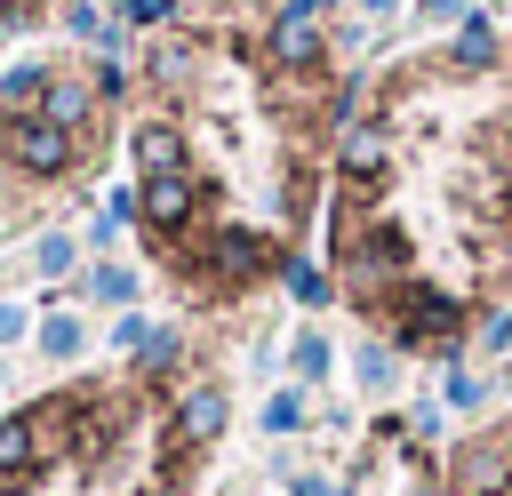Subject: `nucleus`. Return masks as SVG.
Segmentation results:
<instances>
[{"instance_id": "13", "label": "nucleus", "mask_w": 512, "mask_h": 496, "mask_svg": "<svg viewBox=\"0 0 512 496\" xmlns=\"http://www.w3.org/2000/svg\"><path fill=\"white\" fill-rule=\"evenodd\" d=\"M40 352H48V360H72V352H80V320H72V312L40 320Z\"/></svg>"}, {"instance_id": "7", "label": "nucleus", "mask_w": 512, "mask_h": 496, "mask_svg": "<svg viewBox=\"0 0 512 496\" xmlns=\"http://www.w3.org/2000/svg\"><path fill=\"white\" fill-rule=\"evenodd\" d=\"M384 160H392V136H384L376 120H352V128L336 136V168H344V176H376Z\"/></svg>"}, {"instance_id": "2", "label": "nucleus", "mask_w": 512, "mask_h": 496, "mask_svg": "<svg viewBox=\"0 0 512 496\" xmlns=\"http://www.w3.org/2000/svg\"><path fill=\"white\" fill-rule=\"evenodd\" d=\"M448 496H512V424L480 432L448 456Z\"/></svg>"}, {"instance_id": "18", "label": "nucleus", "mask_w": 512, "mask_h": 496, "mask_svg": "<svg viewBox=\"0 0 512 496\" xmlns=\"http://www.w3.org/2000/svg\"><path fill=\"white\" fill-rule=\"evenodd\" d=\"M152 72H160V80H184V72H192V48H184V40L152 48Z\"/></svg>"}, {"instance_id": "20", "label": "nucleus", "mask_w": 512, "mask_h": 496, "mask_svg": "<svg viewBox=\"0 0 512 496\" xmlns=\"http://www.w3.org/2000/svg\"><path fill=\"white\" fill-rule=\"evenodd\" d=\"M480 400H488V384L464 376V368H448V408H480Z\"/></svg>"}, {"instance_id": "4", "label": "nucleus", "mask_w": 512, "mask_h": 496, "mask_svg": "<svg viewBox=\"0 0 512 496\" xmlns=\"http://www.w3.org/2000/svg\"><path fill=\"white\" fill-rule=\"evenodd\" d=\"M192 208H200V184H192L184 168L144 176V192H136V216H144L152 232H184V224H192Z\"/></svg>"}, {"instance_id": "6", "label": "nucleus", "mask_w": 512, "mask_h": 496, "mask_svg": "<svg viewBox=\"0 0 512 496\" xmlns=\"http://www.w3.org/2000/svg\"><path fill=\"white\" fill-rule=\"evenodd\" d=\"M200 264H208L216 280H256V272H272V248H264L256 232H208V240H200Z\"/></svg>"}, {"instance_id": "25", "label": "nucleus", "mask_w": 512, "mask_h": 496, "mask_svg": "<svg viewBox=\"0 0 512 496\" xmlns=\"http://www.w3.org/2000/svg\"><path fill=\"white\" fill-rule=\"evenodd\" d=\"M464 8H472V0H424V16H440V24H448V16H464Z\"/></svg>"}, {"instance_id": "15", "label": "nucleus", "mask_w": 512, "mask_h": 496, "mask_svg": "<svg viewBox=\"0 0 512 496\" xmlns=\"http://www.w3.org/2000/svg\"><path fill=\"white\" fill-rule=\"evenodd\" d=\"M88 288H96L104 304H128V296H136V280H128L120 264H96V280H88Z\"/></svg>"}, {"instance_id": "16", "label": "nucleus", "mask_w": 512, "mask_h": 496, "mask_svg": "<svg viewBox=\"0 0 512 496\" xmlns=\"http://www.w3.org/2000/svg\"><path fill=\"white\" fill-rule=\"evenodd\" d=\"M296 376H328V336H296Z\"/></svg>"}, {"instance_id": "19", "label": "nucleus", "mask_w": 512, "mask_h": 496, "mask_svg": "<svg viewBox=\"0 0 512 496\" xmlns=\"http://www.w3.org/2000/svg\"><path fill=\"white\" fill-rule=\"evenodd\" d=\"M40 88H48V72H40V64H16V72H8V104H24V96L40 104Z\"/></svg>"}, {"instance_id": "14", "label": "nucleus", "mask_w": 512, "mask_h": 496, "mask_svg": "<svg viewBox=\"0 0 512 496\" xmlns=\"http://www.w3.org/2000/svg\"><path fill=\"white\" fill-rule=\"evenodd\" d=\"M32 264H40V272H72V240H64V232H40Z\"/></svg>"}, {"instance_id": "10", "label": "nucleus", "mask_w": 512, "mask_h": 496, "mask_svg": "<svg viewBox=\"0 0 512 496\" xmlns=\"http://www.w3.org/2000/svg\"><path fill=\"white\" fill-rule=\"evenodd\" d=\"M136 160H144V176H168V168H184V136L168 120H152V128H136Z\"/></svg>"}, {"instance_id": "11", "label": "nucleus", "mask_w": 512, "mask_h": 496, "mask_svg": "<svg viewBox=\"0 0 512 496\" xmlns=\"http://www.w3.org/2000/svg\"><path fill=\"white\" fill-rule=\"evenodd\" d=\"M352 368H360V384H368V392H392L400 352H392V344H360V360H352Z\"/></svg>"}, {"instance_id": "24", "label": "nucleus", "mask_w": 512, "mask_h": 496, "mask_svg": "<svg viewBox=\"0 0 512 496\" xmlns=\"http://www.w3.org/2000/svg\"><path fill=\"white\" fill-rule=\"evenodd\" d=\"M120 16H128V24H152V16H160V0H120Z\"/></svg>"}, {"instance_id": "12", "label": "nucleus", "mask_w": 512, "mask_h": 496, "mask_svg": "<svg viewBox=\"0 0 512 496\" xmlns=\"http://www.w3.org/2000/svg\"><path fill=\"white\" fill-rule=\"evenodd\" d=\"M456 64H464V72H488V64H496V40H488V24H464V32H456Z\"/></svg>"}, {"instance_id": "21", "label": "nucleus", "mask_w": 512, "mask_h": 496, "mask_svg": "<svg viewBox=\"0 0 512 496\" xmlns=\"http://www.w3.org/2000/svg\"><path fill=\"white\" fill-rule=\"evenodd\" d=\"M288 288H296V296H304V304H328V280H320V272H312V264H288Z\"/></svg>"}, {"instance_id": "17", "label": "nucleus", "mask_w": 512, "mask_h": 496, "mask_svg": "<svg viewBox=\"0 0 512 496\" xmlns=\"http://www.w3.org/2000/svg\"><path fill=\"white\" fill-rule=\"evenodd\" d=\"M304 424V400L296 392H272V408H264V432H296Z\"/></svg>"}, {"instance_id": "27", "label": "nucleus", "mask_w": 512, "mask_h": 496, "mask_svg": "<svg viewBox=\"0 0 512 496\" xmlns=\"http://www.w3.org/2000/svg\"><path fill=\"white\" fill-rule=\"evenodd\" d=\"M360 8H368V16H392V8H400V0H360Z\"/></svg>"}, {"instance_id": "3", "label": "nucleus", "mask_w": 512, "mask_h": 496, "mask_svg": "<svg viewBox=\"0 0 512 496\" xmlns=\"http://www.w3.org/2000/svg\"><path fill=\"white\" fill-rule=\"evenodd\" d=\"M0 152H8L16 168H32V176L72 168V136H64V128H48V120H24V112H8V120H0Z\"/></svg>"}, {"instance_id": "5", "label": "nucleus", "mask_w": 512, "mask_h": 496, "mask_svg": "<svg viewBox=\"0 0 512 496\" xmlns=\"http://www.w3.org/2000/svg\"><path fill=\"white\" fill-rule=\"evenodd\" d=\"M224 416H232V400H224V384H192V392L176 400V424H168V440H176V456H184V448H208V440L224 432Z\"/></svg>"}, {"instance_id": "8", "label": "nucleus", "mask_w": 512, "mask_h": 496, "mask_svg": "<svg viewBox=\"0 0 512 496\" xmlns=\"http://www.w3.org/2000/svg\"><path fill=\"white\" fill-rule=\"evenodd\" d=\"M88 112H96V88H88V80H48V88H40V120H48V128L72 136Z\"/></svg>"}, {"instance_id": "26", "label": "nucleus", "mask_w": 512, "mask_h": 496, "mask_svg": "<svg viewBox=\"0 0 512 496\" xmlns=\"http://www.w3.org/2000/svg\"><path fill=\"white\" fill-rule=\"evenodd\" d=\"M296 496H336V488H328L320 472H296Z\"/></svg>"}, {"instance_id": "1", "label": "nucleus", "mask_w": 512, "mask_h": 496, "mask_svg": "<svg viewBox=\"0 0 512 496\" xmlns=\"http://www.w3.org/2000/svg\"><path fill=\"white\" fill-rule=\"evenodd\" d=\"M384 320H392V344H400V352H440V360H456V336H464V304H456L448 288L400 280V288H392V304H384Z\"/></svg>"}, {"instance_id": "9", "label": "nucleus", "mask_w": 512, "mask_h": 496, "mask_svg": "<svg viewBox=\"0 0 512 496\" xmlns=\"http://www.w3.org/2000/svg\"><path fill=\"white\" fill-rule=\"evenodd\" d=\"M40 456H48L40 424H32V416H8V424H0V480H24Z\"/></svg>"}, {"instance_id": "23", "label": "nucleus", "mask_w": 512, "mask_h": 496, "mask_svg": "<svg viewBox=\"0 0 512 496\" xmlns=\"http://www.w3.org/2000/svg\"><path fill=\"white\" fill-rule=\"evenodd\" d=\"M24 336V304H0V344H16Z\"/></svg>"}, {"instance_id": "22", "label": "nucleus", "mask_w": 512, "mask_h": 496, "mask_svg": "<svg viewBox=\"0 0 512 496\" xmlns=\"http://www.w3.org/2000/svg\"><path fill=\"white\" fill-rule=\"evenodd\" d=\"M480 344H488V352H504V344H512V312H504V304L480 320Z\"/></svg>"}]
</instances>
